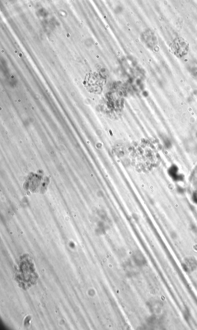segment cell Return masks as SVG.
Listing matches in <instances>:
<instances>
[{"label": "cell", "mask_w": 197, "mask_h": 330, "mask_svg": "<svg viewBox=\"0 0 197 330\" xmlns=\"http://www.w3.org/2000/svg\"><path fill=\"white\" fill-rule=\"evenodd\" d=\"M178 168L175 166H172L169 170V173L173 178L175 180H180L182 179V177L181 175H179L177 174Z\"/></svg>", "instance_id": "obj_1"}]
</instances>
